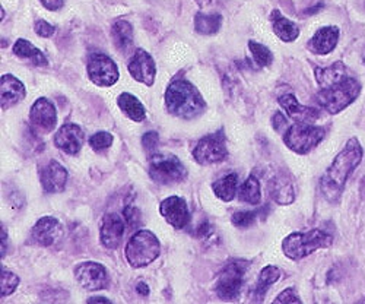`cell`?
<instances>
[{
    "label": "cell",
    "mask_w": 365,
    "mask_h": 304,
    "mask_svg": "<svg viewBox=\"0 0 365 304\" xmlns=\"http://www.w3.org/2000/svg\"><path fill=\"white\" fill-rule=\"evenodd\" d=\"M362 160V148L354 138L348 141L345 148L334 158L333 164L326 170L320 180V189L329 202L339 201L348 177L354 173Z\"/></svg>",
    "instance_id": "6da1fadb"
},
{
    "label": "cell",
    "mask_w": 365,
    "mask_h": 304,
    "mask_svg": "<svg viewBox=\"0 0 365 304\" xmlns=\"http://www.w3.org/2000/svg\"><path fill=\"white\" fill-rule=\"evenodd\" d=\"M165 106L170 114L181 118H193L202 114L206 103L197 88L185 79L170 83L165 93Z\"/></svg>",
    "instance_id": "7a4b0ae2"
},
{
    "label": "cell",
    "mask_w": 365,
    "mask_h": 304,
    "mask_svg": "<svg viewBox=\"0 0 365 304\" xmlns=\"http://www.w3.org/2000/svg\"><path fill=\"white\" fill-rule=\"evenodd\" d=\"M333 237L323 230H310L307 233H292L282 241V252L292 260L304 259L319 249L331 246Z\"/></svg>",
    "instance_id": "3957f363"
},
{
    "label": "cell",
    "mask_w": 365,
    "mask_h": 304,
    "mask_svg": "<svg viewBox=\"0 0 365 304\" xmlns=\"http://www.w3.org/2000/svg\"><path fill=\"white\" fill-rule=\"evenodd\" d=\"M361 83L348 76L339 83H334L327 88H322L317 94V103L330 114H338L349 104H352L359 96Z\"/></svg>",
    "instance_id": "277c9868"
},
{
    "label": "cell",
    "mask_w": 365,
    "mask_h": 304,
    "mask_svg": "<svg viewBox=\"0 0 365 304\" xmlns=\"http://www.w3.org/2000/svg\"><path fill=\"white\" fill-rule=\"evenodd\" d=\"M161 252L158 237L149 231L135 233L126 246V259L132 268H143L154 262Z\"/></svg>",
    "instance_id": "5b68a950"
},
{
    "label": "cell",
    "mask_w": 365,
    "mask_h": 304,
    "mask_svg": "<svg viewBox=\"0 0 365 304\" xmlns=\"http://www.w3.org/2000/svg\"><path fill=\"white\" fill-rule=\"evenodd\" d=\"M149 176L158 185L181 183L187 177V170L175 156L152 154L149 160Z\"/></svg>",
    "instance_id": "8992f818"
},
{
    "label": "cell",
    "mask_w": 365,
    "mask_h": 304,
    "mask_svg": "<svg viewBox=\"0 0 365 304\" xmlns=\"http://www.w3.org/2000/svg\"><path fill=\"white\" fill-rule=\"evenodd\" d=\"M326 132L323 128L313 126L309 123H297L287 129L284 135L285 145L297 154H309L324 138Z\"/></svg>",
    "instance_id": "52a82bcc"
},
{
    "label": "cell",
    "mask_w": 365,
    "mask_h": 304,
    "mask_svg": "<svg viewBox=\"0 0 365 304\" xmlns=\"http://www.w3.org/2000/svg\"><path fill=\"white\" fill-rule=\"evenodd\" d=\"M246 260H232L222 268L217 281V294L224 301H232L238 297L242 284H245V275L249 268Z\"/></svg>",
    "instance_id": "ba28073f"
},
{
    "label": "cell",
    "mask_w": 365,
    "mask_h": 304,
    "mask_svg": "<svg viewBox=\"0 0 365 304\" xmlns=\"http://www.w3.org/2000/svg\"><path fill=\"white\" fill-rule=\"evenodd\" d=\"M228 156L224 132L210 133L202 138L193 149V158L200 166H212L224 161Z\"/></svg>",
    "instance_id": "9c48e42d"
},
{
    "label": "cell",
    "mask_w": 365,
    "mask_h": 304,
    "mask_svg": "<svg viewBox=\"0 0 365 304\" xmlns=\"http://www.w3.org/2000/svg\"><path fill=\"white\" fill-rule=\"evenodd\" d=\"M91 82L98 86H111L118 81V68L108 56L101 53L91 54L86 65Z\"/></svg>",
    "instance_id": "30bf717a"
},
{
    "label": "cell",
    "mask_w": 365,
    "mask_h": 304,
    "mask_svg": "<svg viewBox=\"0 0 365 304\" xmlns=\"http://www.w3.org/2000/svg\"><path fill=\"white\" fill-rule=\"evenodd\" d=\"M75 278L86 291H100L108 287V273L97 262H83L76 266Z\"/></svg>",
    "instance_id": "8fae6325"
},
{
    "label": "cell",
    "mask_w": 365,
    "mask_h": 304,
    "mask_svg": "<svg viewBox=\"0 0 365 304\" xmlns=\"http://www.w3.org/2000/svg\"><path fill=\"white\" fill-rule=\"evenodd\" d=\"M29 123L43 135L50 133L57 125V111L53 103L44 97L38 98L29 111Z\"/></svg>",
    "instance_id": "7c38bea8"
},
{
    "label": "cell",
    "mask_w": 365,
    "mask_h": 304,
    "mask_svg": "<svg viewBox=\"0 0 365 304\" xmlns=\"http://www.w3.org/2000/svg\"><path fill=\"white\" fill-rule=\"evenodd\" d=\"M160 212L165 221L177 230L185 228L192 218L186 201L180 196H170L164 199L160 205Z\"/></svg>",
    "instance_id": "4fadbf2b"
},
{
    "label": "cell",
    "mask_w": 365,
    "mask_h": 304,
    "mask_svg": "<svg viewBox=\"0 0 365 304\" xmlns=\"http://www.w3.org/2000/svg\"><path fill=\"white\" fill-rule=\"evenodd\" d=\"M129 74L132 78L143 85H154L157 76V66L152 56L143 50L138 49L129 62Z\"/></svg>",
    "instance_id": "5bb4252c"
},
{
    "label": "cell",
    "mask_w": 365,
    "mask_h": 304,
    "mask_svg": "<svg viewBox=\"0 0 365 304\" xmlns=\"http://www.w3.org/2000/svg\"><path fill=\"white\" fill-rule=\"evenodd\" d=\"M68 170L56 160H50L40 170L41 186L47 193L63 192L68 183Z\"/></svg>",
    "instance_id": "9a60e30c"
},
{
    "label": "cell",
    "mask_w": 365,
    "mask_h": 304,
    "mask_svg": "<svg viewBox=\"0 0 365 304\" xmlns=\"http://www.w3.org/2000/svg\"><path fill=\"white\" fill-rule=\"evenodd\" d=\"M125 217H121L115 212H111V214H107L103 220L101 224V243L103 246L107 249H117L121 241H123L126 226Z\"/></svg>",
    "instance_id": "2e32d148"
},
{
    "label": "cell",
    "mask_w": 365,
    "mask_h": 304,
    "mask_svg": "<svg viewBox=\"0 0 365 304\" xmlns=\"http://www.w3.org/2000/svg\"><path fill=\"white\" fill-rule=\"evenodd\" d=\"M85 141L83 131L75 123H66L54 135V145L68 156H75L82 149Z\"/></svg>",
    "instance_id": "e0dca14e"
},
{
    "label": "cell",
    "mask_w": 365,
    "mask_h": 304,
    "mask_svg": "<svg viewBox=\"0 0 365 304\" xmlns=\"http://www.w3.org/2000/svg\"><path fill=\"white\" fill-rule=\"evenodd\" d=\"M33 238L43 248L56 245L58 238L63 235V226L53 217L40 218L33 228Z\"/></svg>",
    "instance_id": "ac0fdd59"
},
{
    "label": "cell",
    "mask_w": 365,
    "mask_h": 304,
    "mask_svg": "<svg viewBox=\"0 0 365 304\" xmlns=\"http://www.w3.org/2000/svg\"><path fill=\"white\" fill-rule=\"evenodd\" d=\"M282 108L287 111V114L298 121V123H309L313 125L316 120L320 118V110L314 107H307L298 103L294 94H284L278 98Z\"/></svg>",
    "instance_id": "d6986e66"
},
{
    "label": "cell",
    "mask_w": 365,
    "mask_h": 304,
    "mask_svg": "<svg viewBox=\"0 0 365 304\" xmlns=\"http://www.w3.org/2000/svg\"><path fill=\"white\" fill-rule=\"evenodd\" d=\"M25 86L18 78L9 74L2 76V82H0V103H2L4 110L21 103L25 98Z\"/></svg>",
    "instance_id": "ffe728a7"
},
{
    "label": "cell",
    "mask_w": 365,
    "mask_h": 304,
    "mask_svg": "<svg viewBox=\"0 0 365 304\" xmlns=\"http://www.w3.org/2000/svg\"><path fill=\"white\" fill-rule=\"evenodd\" d=\"M339 41V29L338 26H323L313 36L309 43L310 50L314 54H329L334 50Z\"/></svg>",
    "instance_id": "44dd1931"
},
{
    "label": "cell",
    "mask_w": 365,
    "mask_h": 304,
    "mask_svg": "<svg viewBox=\"0 0 365 304\" xmlns=\"http://www.w3.org/2000/svg\"><path fill=\"white\" fill-rule=\"evenodd\" d=\"M269 195L279 205H289L295 199L294 185L287 174L273 176L269 181Z\"/></svg>",
    "instance_id": "7402d4cb"
},
{
    "label": "cell",
    "mask_w": 365,
    "mask_h": 304,
    "mask_svg": "<svg viewBox=\"0 0 365 304\" xmlns=\"http://www.w3.org/2000/svg\"><path fill=\"white\" fill-rule=\"evenodd\" d=\"M272 25L275 34L285 43H291L299 36V28L295 22L285 18L279 11H273L272 15Z\"/></svg>",
    "instance_id": "603a6c76"
},
{
    "label": "cell",
    "mask_w": 365,
    "mask_h": 304,
    "mask_svg": "<svg viewBox=\"0 0 365 304\" xmlns=\"http://www.w3.org/2000/svg\"><path fill=\"white\" fill-rule=\"evenodd\" d=\"M314 75L322 88H327L334 83H339L349 76L348 69L342 62H336L327 68H317Z\"/></svg>",
    "instance_id": "cb8c5ba5"
},
{
    "label": "cell",
    "mask_w": 365,
    "mask_h": 304,
    "mask_svg": "<svg viewBox=\"0 0 365 304\" xmlns=\"http://www.w3.org/2000/svg\"><path fill=\"white\" fill-rule=\"evenodd\" d=\"M281 278V270L277 266H266L262 269V272L259 273V278L255 287V301L260 303L264 300V295L267 293V290L273 285L277 284L278 280Z\"/></svg>",
    "instance_id": "d4e9b609"
},
{
    "label": "cell",
    "mask_w": 365,
    "mask_h": 304,
    "mask_svg": "<svg viewBox=\"0 0 365 304\" xmlns=\"http://www.w3.org/2000/svg\"><path fill=\"white\" fill-rule=\"evenodd\" d=\"M117 104H118L120 110L123 111L130 120H133V121L145 120L146 110H145L143 104L135 96H132L129 93L120 94L117 98Z\"/></svg>",
    "instance_id": "484cf974"
},
{
    "label": "cell",
    "mask_w": 365,
    "mask_h": 304,
    "mask_svg": "<svg viewBox=\"0 0 365 304\" xmlns=\"http://www.w3.org/2000/svg\"><path fill=\"white\" fill-rule=\"evenodd\" d=\"M15 56L21 59L31 60V64L36 66H47V57L41 50H38L33 43H29L24 39H19L14 46Z\"/></svg>",
    "instance_id": "4316f807"
},
{
    "label": "cell",
    "mask_w": 365,
    "mask_h": 304,
    "mask_svg": "<svg viewBox=\"0 0 365 304\" xmlns=\"http://www.w3.org/2000/svg\"><path fill=\"white\" fill-rule=\"evenodd\" d=\"M111 36L118 50H128L133 44V28L128 21H115L111 26Z\"/></svg>",
    "instance_id": "83f0119b"
},
{
    "label": "cell",
    "mask_w": 365,
    "mask_h": 304,
    "mask_svg": "<svg viewBox=\"0 0 365 304\" xmlns=\"http://www.w3.org/2000/svg\"><path fill=\"white\" fill-rule=\"evenodd\" d=\"M214 193L217 195L218 199L224 202H230L235 198L237 195V188H238V176L235 173H230L221 178H218L214 185Z\"/></svg>",
    "instance_id": "f1b7e54d"
},
{
    "label": "cell",
    "mask_w": 365,
    "mask_h": 304,
    "mask_svg": "<svg viewBox=\"0 0 365 304\" xmlns=\"http://www.w3.org/2000/svg\"><path fill=\"white\" fill-rule=\"evenodd\" d=\"M222 25V16L220 14H202L195 16V28L202 36H214L220 31Z\"/></svg>",
    "instance_id": "f546056e"
},
{
    "label": "cell",
    "mask_w": 365,
    "mask_h": 304,
    "mask_svg": "<svg viewBox=\"0 0 365 304\" xmlns=\"http://www.w3.org/2000/svg\"><path fill=\"white\" fill-rule=\"evenodd\" d=\"M238 198L241 202L249 205H257L262 201V189L259 180L255 176H250L238 191Z\"/></svg>",
    "instance_id": "4dcf8cb0"
},
{
    "label": "cell",
    "mask_w": 365,
    "mask_h": 304,
    "mask_svg": "<svg viewBox=\"0 0 365 304\" xmlns=\"http://www.w3.org/2000/svg\"><path fill=\"white\" fill-rule=\"evenodd\" d=\"M249 49H250V53L255 59V62L260 68H266L273 62V54L266 46H263L260 43H256V41H249Z\"/></svg>",
    "instance_id": "1f68e13d"
},
{
    "label": "cell",
    "mask_w": 365,
    "mask_h": 304,
    "mask_svg": "<svg viewBox=\"0 0 365 304\" xmlns=\"http://www.w3.org/2000/svg\"><path fill=\"white\" fill-rule=\"evenodd\" d=\"M19 285V277L15 275L14 272L4 268L2 269V278H0V290H2V297L11 295L15 293L16 287Z\"/></svg>",
    "instance_id": "d6a6232c"
},
{
    "label": "cell",
    "mask_w": 365,
    "mask_h": 304,
    "mask_svg": "<svg viewBox=\"0 0 365 304\" xmlns=\"http://www.w3.org/2000/svg\"><path fill=\"white\" fill-rule=\"evenodd\" d=\"M256 217L255 211H237L231 217V223L238 228H247L256 221Z\"/></svg>",
    "instance_id": "836d02e7"
},
{
    "label": "cell",
    "mask_w": 365,
    "mask_h": 304,
    "mask_svg": "<svg viewBox=\"0 0 365 304\" xmlns=\"http://www.w3.org/2000/svg\"><path fill=\"white\" fill-rule=\"evenodd\" d=\"M89 145L94 151H104L113 145V135L108 132H98L89 138Z\"/></svg>",
    "instance_id": "e575fe53"
},
{
    "label": "cell",
    "mask_w": 365,
    "mask_h": 304,
    "mask_svg": "<svg viewBox=\"0 0 365 304\" xmlns=\"http://www.w3.org/2000/svg\"><path fill=\"white\" fill-rule=\"evenodd\" d=\"M158 141H160V136L157 132H148L143 135L142 138V143H143V148L150 152V154H154L157 146H158Z\"/></svg>",
    "instance_id": "d590c367"
},
{
    "label": "cell",
    "mask_w": 365,
    "mask_h": 304,
    "mask_svg": "<svg viewBox=\"0 0 365 304\" xmlns=\"http://www.w3.org/2000/svg\"><path fill=\"white\" fill-rule=\"evenodd\" d=\"M34 29H36V33H37L40 37H44V39H50V37H53V34L56 33V26H53L51 24H48V22L43 21V19L36 22Z\"/></svg>",
    "instance_id": "8d00e7d4"
},
{
    "label": "cell",
    "mask_w": 365,
    "mask_h": 304,
    "mask_svg": "<svg viewBox=\"0 0 365 304\" xmlns=\"http://www.w3.org/2000/svg\"><path fill=\"white\" fill-rule=\"evenodd\" d=\"M123 217L126 220V223H129L130 226H135V224H139V220H140V214L139 211L133 206H126L125 211H123Z\"/></svg>",
    "instance_id": "74e56055"
},
{
    "label": "cell",
    "mask_w": 365,
    "mask_h": 304,
    "mask_svg": "<svg viewBox=\"0 0 365 304\" xmlns=\"http://www.w3.org/2000/svg\"><path fill=\"white\" fill-rule=\"evenodd\" d=\"M277 303H299V297L295 294L294 288H287L285 291H282L277 298Z\"/></svg>",
    "instance_id": "f35d334b"
},
{
    "label": "cell",
    "mask_w": 365,
    "mask_h": 304,
    "mask_svg": "<svg viewBox=\"0 0 365 304\" xmlns=\"http://www.w3.org/2000/svg\"><path fill=\"white\" fill-rule=\"evenodd\" d=\"M272 123H273V128H275L277 131H282L284 128L288 126V121H287V118L284 117L282 113H275Z\"/></svg>",
    "instance_id": "ab89813d"
},
{
    "label": "cell",
    "mask_w": 365,
    "mask_h": 304,
    "mask_svg": "<svg viewBox=\"0 0 365 304\" xmlns=\"http://www.w3.org/2000/svg\"><path fill=\"white\" fill-rule=\"evenodd\" d=\"M41 4L48 11H58V9H62L65 5L63 0H41Z\"/></svg>",
    "instance_id": "60d3db41"
},
{
    "label": "cell",
    "mask_w": 365,
    "mask_h": 304,
    "mask_svg": "<svg viewBox=\"0 0 365 304\" xmlns=\"http://www.w3.org/2000/svg\"><path fill=\"white\" fill-rule=\"evenodd\" d=\"M136 290H138V293L140 294V295H149V287L146 285V283H143V281H140L139 284H138V287H136Z\"/></svg>",
    "instance_id": "b9f144b4"
},
{
    "label": "cell",
    "mask_w": 365,
    "mask_h": 304,
    "mask_svg": "<svg viewBox=\"0 0 365 304\" xmlns=\"http://www.w3.org/2000/svg\"><path fill=\"white\" fill-rule=\"evenodd\" d=\"M88 301L89 303H93V301H106V303H108L110 300L106 298V297H91V298H88Z\"/></svg>",
    "instance_id": "7bdbcfd3"
},
{
    "label": "cell",
    "mask_w": 365,
    "mask_h": 304,
    "mask_svg": "<svg viewBox=\"0 0 365 304\" xmlns=\"http://www.w3.org/2000/svg\"><path fill=\"white\" fill-rule=\"evenodd\" d=\"M212 0H196V4L200 6V8H205L207 5H210Z\"/></svg>",
    "instance_id": "ee69618b"
},
{
    "label": "cell",
    "mask_w": 365,
    "mask_h": 304,
    "mask_svg": "<svg viewBox=\"0 0 365 304\" xmlns=\"http://www.w3.org/2000/svg\"><path fill=\"white\" fill-rule=\"evenodd\" d=\"M5 227L2 226V256L5 255Z\"/></svg>",
    "instance_id": "f6af8a7d"
},
{
    "label": "cell",
    "mask_w": 365,
    "mask_h": 304,
    "mask_svg": "<svg viewBox=\"0 0 365 304\" xmlns=\"http://www.w3.org/2000/svg\"><path fill=\"white\" fill-rule=\"evenodd\" d=\"M362 62H364V65H365V50H364V53H362Z\"/></svg>",
    "instance_id": "bcb514c9"
},
{
    "label": "cell",
    "mask_w": 365,
    "mask_h": 304,
    "mask_svg": "<svg viewBox=\"0 0 365 304\" xmlns=\"http://www.w3.org/2000/svg\"><path fill=\"white\" fill-rule=\"evenodd\" d=\"M364 4H365V0H364Z\"/></svg>",
    "instance_id": "7dc6e473"
}]
</instances>
